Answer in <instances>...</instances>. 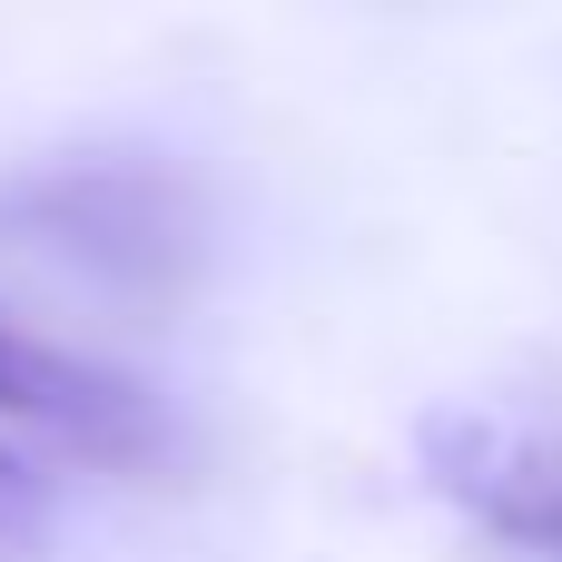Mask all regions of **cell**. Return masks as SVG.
Listing matches in <instances>:
<instances>
[{
    "instance_id": "3957f363",
    "label": "cell",
    "mask_w": 562,
    "mask_h": 562,
    "mask_svg": "<svg viewBox=\"0 0 562 562\" xmlns=\"http://www.w3.org/2000/svg\"><path fill=\"white\" fill-rule=\"evenodd\" d=\"M49 543V504H40V474L20 454H0V562H40Z\"/></svg>"
},
{
    "instance_id": "6da1fadb",
    "label": "cell",
    "mask_w": 562,
    "mask_h": 562,
    "mask_svg": "<svg viewBox=\"0 0 562 562\" xmlns=\"http://www.w3.org/2000/svg\"><path fill=\"white\" fill-rule=\"evenodd\" d=\"M415 454H425V484L454 514L562 562V435L504 415V405H435L415 425Z\"/></svg>"
},
{
    "instance_id": "7a4b0ae2",
    "label": "cell",
    "mask_w": 562,
    "mask_h": 562,
    "mask_svg": "<svg viewBox=\"0 0 562 562\" xmlns=\"http://www.w3.org/2000/svg\"><path fill=\"white\" fill-rule=\"evenodd\" d=\"M0 415L89 454V464H138L158 454V405L119 375V366H89L49 336H30L20 316H0Z\"/></svg>"
}]
</instances>
